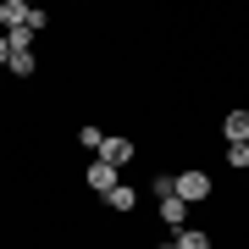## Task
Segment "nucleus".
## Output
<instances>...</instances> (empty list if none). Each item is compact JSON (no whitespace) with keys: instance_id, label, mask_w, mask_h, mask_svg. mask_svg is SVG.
Masks as SVG:
<instances>
[{"instance_id":"obj_1","label":"nucleus","mask_w":249,"mask_h":249,"mask_svg":"<svg viewBox=\"0 0 249 249\" xmlns=\"http://www.w3.org/2000/svg\"><path fill=\"white\" fill-rule=\"evenodd\" d=\"M172 194H178L183 205H199V199H211V172H199V166H188L172 178Z\"/></svg>"},{"instance_id":"obj_13","label":"nucleus","mask_w":249,"mask_h":249,"mask_svg":"<svg viewBox=\"0 0 249 249\" xmlns=\"http://www.w3.org/2000/svg\"><path fill=\"white\" fill-rule=\"evenodd\" d=\"M11 61V45H6V34H0V67H6Z\"/></svg>"},{"instance_id":"obj_4","label":"nucleus","mask_w":249,"mask_h":249,"mask_svg":"<svg viewBox=\"0 0 249 249\" xmlns=\"http://www.w3.org/2000/svg\"><path fill=\"white\" fill-rule=\"evenodd\" d=\"M28 11H34V6H22V0H0V34L22 28V22H28Z\"/></svg>"},{"instance_id":"obj_11","label":"nucleus","mask_w":249,"mask_h":249,"mask_svg":"<svg viewBox=\"0 0 249 249\" xmlns=\"http://www.w3.org/2000/svg\"><path fill=\"white\" fill-rule=\"evenodd\" d=\"M78 144H83V150H94V155H100V144H106V133H100V127L89 122V127H78Z\"/></svg>"},{"instance_id":"obj_2","label":"nucleus","mask_w":249,"mask_h":249,"mask_svg":"<svg viewBox=\"0 0 249 249\" xmlns=\"http://www.w3.org/2000/svg\"><path fill=\"white\" fill-rule=\"evenodd\" d=\"M94 160H106V166H116V172H122L127 160H133V139H106V144H100V155H94Z\"/></svg>"},{"instance_id":"obj_5","label":"nucleus","mask_w":249,"mask_h":249,"mask_svg":"<svg viewBox=\"0 0 249 249\" xmlns=\"http://www.w3.org/2000/svg\"><path fill=\"white\" fill-rule=\"evenodd\" d=\"M160 222H166L172 232H178V227H188V205H183L178 194H166V199H160Z\"/></svg>"},{"instance_id":"obj_3","label":"nucleus","mask_w":249,"mask_h":249,"mask_svg":"<svg viewBox=\"0 0 249 249\" xmlns=\"http://www.w3.org/2000/svg\"><path fill=\"white\" fill-rule=\"evenodd\" d=\"M222 139L227 144H249V111H227L222 116Z\"/></svg>"},{"instance_id":"obj_14","label":"nucleus","mask_w":249,"mask_h":249,"mask_svg":"<svg viewBox=\"0 0 249 249\" xmlns=\"http://www.w3.org/2000/svg\"><path fill=\"white\" fill-rule=\"evenodd\" d=\"M160 249H178V244H160Z\"/></svg>"},{"instance_id":"obj_10","label":"nucleus","mask_w":249,"mask_h":249,"mask_svg":"<svg viewBox=\"0 0 249 249\" xmlns=\"http://www.w3.org/2000/svg\"><path fill=\"white\" fill-rule=\"evenodd\" d=\"M6 67L17 72V78H34V67H39V55H34V50H22V55H11Z\"/></svg>"},{"instance_id":"obj_12","label":"nucleus","mask_w":249,"mask_h":249,"mask_svg":"<svg viewBox=\"0 0 249 249\" xmlns=\"http://www.w3.org/2000/svg\"><path fill=\"white\" fill-rule=\"evenodd\" d=\"M227 166H232V172L249 166V144H227Z\"/></svg>"},{"instance_id":"obj_7","label":"nucleus","mask_w":249,"mask_h":249,"mask_svg":"<svg viewBox=\"0 0 249 249\" xmlns=\"http://www.w3.org/2000/svg\"><path fill=\"white\" fill-rule=\"evenodd\" d=\"M178 249H211V232H199V227H178V238H172Z\"/></svg>"},{"instance_id":"obj_6","label":"nucleus","mask_w":249,"mask_h":249,"mask_svg":"<svg viewBox=\"0 0 249 249\" xmlns=\"http://www.w3.org/2000/svg\"><path fill=\"white\" fill-rule=\"evenodd\" d=\"M116 183H122V178H116V166H106V160H89V188H100V194H111Z\"/></svg>"},{"instance_id":"obj_8","label":"nucleus","mask_w":249,"mask_h":249,"mask_svg":"<svg viewBox=\"0 0 249 249\" xmlns=\"http://www.w3.org/2000/svg\"><path fill=\"white\" fill-rule=\"evenodd\" d=\"M106 205H111V211H133V205H139V194H133L127 183H116L111 194H106Z\"/></svg>"},{"instance_id":"obj_9","label":"nucleus","mask_w":249,"mask_h":249,"mask_svg":"<svg viewBox=\"0 0 249 249\" xmlns=\"http://www.w3.org/2000/svg\"><path fill=\"white\" fill-rule=\"evenodd\" d=\"M6 45H11V55H22V50H34V28H11V34H6Z\"/></svg>"}]
</instances>
